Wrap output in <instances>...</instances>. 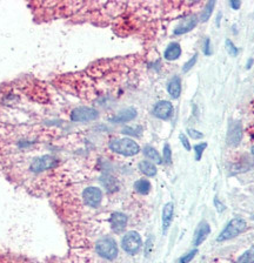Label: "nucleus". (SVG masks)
I'll return each mask as SVG.
<instances>
[{
  "mask_svg": "<svg viewBox=\"0 0 254 263\" xmlns=\"http://www.w3.org/2000/svg\"><path fill=\"white\" fill-rule=\"evenodd\" d=\"M109 147L114 153L124 155V157H134L140 152L139 145L129 138L113 139L110 141Z\"/></svg>",
  "mask_w": 254,
  "mask_h": 263,
  "instance_id": "obj_1",
  "label": "nucleus"
},
{
  "mask_svg": "<svg viewBox=\"0 0 254 263\" xmlns=\"http://www.w3.org/2000/svg\"><path fill=\"white\" fill-rule=\"evenodd\" d=\"M246 228H247V223L244 218L240 217L233 218V220H231L227 226L225 227V229L221 231L220 235L218 236L217 241L218 242H224V241L234 239V237L240 235L241 233H244V231L246 230Z\"/></svg>",
  "mask_w": 254,
  "mask_h": 263,
  "instance_id": "obj_2",
  "label": "nucleus"
},
{
  "mask_svg": "<svg viewBox=\"0 0 254 263\" xmlns=\"http://www.w3.org/2000/svg\"><path fill=\"white\" fill-rule=\"evenodd\" d=\"M95 250L101 258L112 261L118 256V246L114 239L110 236H105L100 239L95 245Z\"/></svg>",
  "mask_w": 254,
  "mask_h": 263,
  "instance_id": "obj_3",
  "label": "nucleus"
},
{
  "mask_svg": "<svg viewBox=\"0 0 254 263\" xmlns=\"http://www.w3.org/2000/svg\"><path fill=\"white\" fill-rule=\"evenodd\" d=\"M122 247L127 254L129 255L138 254L139 250H140L142 247L141 236L139 235L136 231H128V233H126L123 237Z\"/></svg>",
  "mask_w": 254,
  "mask_h": 263,
  "instance_id": "obj_4",
  "label": "nucleus"
},
{
  "mask_svg": "<svg viewBox=\"0 0 254 263\" xmlns=\"http://www.w3.org/2000/svg\"><path fill=\"white\" fill-rule=\"evenodd\" d=\"M57 163H58V160L55 157H52V155H43V157L36 158V159L32 160L28 169L32 173H41L55 168Z\"/></svg>",
  "mask_w": 254,
  "mask_h": 263,
  "instance_id": "obj_5",
  "label": "nucleus"
},
{
  "mask_svg": "<svg viewBox=\"0 0 254 263\" xmlns=\"http://www.w3.org/2000/svg\"><path fill=\"white\" fill-rule=\"evenodd\" d=\"M99 116V112L92 107L81 106L72 110L71 120L73 122H88L93 121Z\"/></svg>",
  "mask_w": 254,
  "mask_h": 263,
  "instance_id": "obj_6",
  "label": "nucleus"
},
{
  "mask_svg": "<svg viewBox=\"0 0 254 263\" xmlns=\"http://www.w3.org/2000/svg\"><path fill=\"white\" fill-rule=\"evenodd\" d=\"M82 200L88 207L98 208L103 201V192L98 187H87L82 192Z\"/></svg>",
  "mask_w": 254,
  "mask_h": 263,
  "instance_id": "obj_7",
  "label": "nucleus"
},
{
  "mask_svg": "<svg viewBox=\"0 0 254 263\" xmlns=\"http://www.w3.org/2000/svg\"><path fill=\"white\" fill-rule=\"evenodd\" d=\"M173 105L170 101L161 100L154 105L152 113H153L155 118L160 120H168L173 115Z\"/></svg>",
  "mask_w": 254,
  "mask_h": 263,
  "instance_id": "obj_8",
  "label": "nucleus"
},
{
  "mask_svg": "<svg viewBox=\"0 0 254 263\" xmlns=\"http://www.w3.org/2000/svg\"><path fill=\"white\" fill-rule=\"evenodd\" d=\"M243 138V128L239 121H233L230 123L227 131V144L230 146H238Z\"/></svg>",
  "mask_w": 254,
  "mask_h": 263,
  "instance_id": "obj_9",
  "label": "nucleus"
},
{
  "mask_svg": "<svg viewBox=\"0 0 254 263\" xmlns=\"http://www.w3.org/2000/svg\"><path fill=\"white\" fill-rule=\"evenodd\" d=\"M127 222H128V217L124 213H120V211H114L110 217L111 228H112L114 233H122V231L125 230Z\"/></svg>",
  "mask_w": 254,
  "mask_h": 263,
  "instance_id": "obj_10",
  "label": "nucleus"
},
{
  "mask_svg": "<svg viewBox=\"0 0 254 263\" xmlns=\"http://www.w3.org/2000/svg\"><path fill=\"white\" fill-rule=\"evenodd\" d=\"M196 24H198V19H196L195 17L187 18L185 19V20H183L182 23L176 27V30H174V34H176V36H182V34L190 32V31H192L193 28L196 26Z\"/></svg>",
  "mask_w": 254,
  "mask_h": 263,
  "instance_id": "obj_11",
  "label": "nucleus"
},
{
  "mask_svg": "<svg viewBox=\"0 0 254 263\" xmlns=\"http://www.w3.org/2000/svg\"><path fill=\"white\" fill-rule=\"evenodd\" d=\"M136 116V109L133 108V107H129V108H126L119 112L117 115H114L111 121L114 123H123V122H128L132 121L133 119H135Z\"/></svg>",
  "mask_w": 254,
  "mask_h": 263,
  "instance_id": "obj_12",
  "label": "nucleus"
},
{
  "mask_svg": "<svg viewBox=\"0 0 254 263\" xmlns=\"http://www.w3.org/2000/svg\"><path fill=\"white\" fill-rule=\"evenodd\" d=\"M173 211H174V206L172 202H168L164 206L163 209V216H161V221H163V230L164 233H166L168 228H170L171 223L173 220Z\"/></svg>",
  "mask_w": 254,
  "mask_h": 263,
  "instance_id": "obj_13",
  "label": "nucleus"
},
{
  "mask_svg": "<svg viewBox=\"0 0 254 263\" xmlns=\"http://www.w3.org/2000/svg\"><path fill=\"white\" fill-rule=\"evenodd\" d=\"M167 92L172 99H178L180 97V94H182V80L178 75H174L168 82Z\"/></svg>",
  "mask_w": 254,
  "mask_h": 263,
  "instance_id": "obj_14",
  "label": "nucleus"
},
{
  "mask_svg": "<svg viewBox=\"0 0 254 263\" xmlns=\"http://www.w3.org/2000/svg\"><path fill=\"white\" fill-rule=\"evenodd\" d=\"M209 233H211V227H209V224L207 222L200 223L194 236V245L195 246L201 245V243L207 239Z\"/></svg>",
  "mask_w": 254,
  "mask_h": 263,
  "instance_id": "obj_15",
  "label": "nucleus"
},
{
  "mask_svg": "<svg viewBox=\"0 0 254 263\" xmlns=\"http://www.w3.org/2000/svg\"><path fill=\"white\" fill-rule=\"evenodd\" d=\"M180 55H182V47L178 43H171L164 52L165 59L168 60V61H174Z\"/></svg>",
  "mask_w": 254,
  "mask_h": 263,
  "instance_id": "obj_16",
  "label": "nucleus"
},
{
  "mask_svg": "<svg viewBox=\"0 0 254 263\" xmlns=\"http://www.w3.org/2000/svg\"><path fill=\"white\" fill-rule=\"evenodd\" d=\"M139 170H140L144 175L150 176V177L157 175V172H158L155 164L148 160H144L139 162Z\"/></svg>",
  "mask_w": 254,
  "mask_h": 263,
  "instance_id": "obj_17",
  "label": "nucleus"
},
{
  "mask_svg": "<svg viewBox=\"0 0 254 263\" xmlns=\"http://www.w3.org/2000/svg\"><path fill=\"white\" fill-rule=\"evenodd\" d=\"M144 154L148 160H151V162H155L158 164L163 163V159H161L159 152L154 147H152V146H146L144 148Z\"/></svg>",
  "mask_w": 254,
  "mask_h": 263,
  "instance_id": "obj_18",
  "label": "nucleus"
},
{
  "mask_svg": "<svg viewBox=\"0 0 254 263\" xmlns=\"http://www.w3.org/2000/svg\"><path fill=\"white\" fill-rule=\"evenodd\" d=\"M151 182L147 179H139L138 181L134 183V189L136 193H139L140 195H147L151 192Z\"/></svg>",
  "mask_w": 254,
  "mask_h": 263,
  "instance_id": "obj_19",
  "label": "nucleus"
},
{
  "mask_svg": "<svg viewBox=\"0 0 254 263\" xmlns=\"http://www.w3.org/2000/svg\"><path fill=\"white\" fill-rule=\"evenodd\" d=\"M214 6H215L214 0H212V1L207 2V5L205 6V8H204V11H202L201 15H200V21H201V23H205V21L208 20V18L211 17L212 12H213Z\"/></svg>",
  "mask_w": 254,
  "mask_h": 263,
  "instance_id": "obj_20",
  "label": "nucleus"
},
{
  "mask_svg": "<svg viewBox=\"0 0 254 263\" xmlns=\"http://www.w3.org/2000/svg\"><path fill=\"white\" fill-rule=\"evenodd\" d=\"M237 263H254V246L246 250L243 255L238 259Z\"/></svg>",
  "mask_w": 254,
  "mask_h": 263,
  "instance_id": "obj_21",
  "label": "nucleus"
},
{
  "mask_svg": "<svg viewBox=\"0 0 254 263\" xmlns=\"http://www.w3.org/2000/svg\"><path fill=\"white\" fill-rule=\"evenodd\" d=\"M206 147H207V144H206V142H202V144L195 145L194 150H195V159H196V161H199L200 159H201L202 153H204V151L206 150Z\"/></svg>",
  "mask_w": 254,
  "mask_h": 263,
  "instance_id": "obj_22",
  "label": "nucleus"
},
{
  "mask_svg": "<svg viewBox=\"0 0 254 263\" xmlns=\"http://www.w3.org/2000/svg\"><path fill=\"white\" fill-rule=\"evenodd\" d=\"M226 50H227L228 54L232 56H237L238 53H239V51H238L236 45H234V44L232 43V40L230 39L226 40Z\"/></svg>",
  "mask_w": 254,
  "mask_h": 263,
  "instance_id": "obj_23",
  "label": "nucleus"
},
{
  "mask_svg": "<svg viewBox=\"0 0 254 263\" xmlns=\"http://www.w3.org/2000/svg\"><path fill=\"white\" fill-rule=\"evenodd\" d=\"M103 183L109 191H113L116 188V180L112 176H105L103 179Z\"/></svg>",
  "mask_w": 254,
  "mask_h": 263,
  "instance_id": "obj_24",
  "label": "nucleus"
},
{
  "mask_svg": "<svg viewBox=\"0 0 254 263\" xmlns=\"http://www.w3.org/2000/svg\"><path fill=\"white\" fill-rule=\"evenodd\" d=\"M196 253H198V250H196V249L190 250V252L187 253L186 255H184L183 258L179 260V262H178V263H190L193 259H194V256L196 255Z\"/></svg>",
  "mask_w": 254,
  "mask_h": 263,
  "instance_id": "obj_25",
  "label": "nucleus"
},
{
  "mask_svg": "<svg viewBox=\"0 0 254 263\" xmlns=\"http://www.w3.org/2000/svg\"><path fill=\"white\" fill-rule=\"evenodd\" d=\"M163 154H164V161L166 163H171V161H172V152H171V147H170V145L166 144L164 146V152H163Z\"/></svg>",
  "mask_w": 254,
  "mask_h": 263,
  "instance_id": "obj_26",
  "label": "nucleus"
},
{
  "mask_svg": "<svg viewBox=\"0 0 254 263\" xmlns=\"http://www.w3.org/2000/svg\"><path fill=\"white\" fill-rule=\"evenodd\" d=\"M196 59H198V54H194L192 56V58H190L189 61L186 62L185 65H184V67H183V71L184 72H189L190 68L193 67V66L195 65V62H196Z\"/></svg>",
  "mask_w": 254,
  "mask_h": 263,
  "instance_id": "obj_27",
  "label": "nucleus"
},
{
  "mask_svg": "<svg viewBox=\"0 0 254 263\" xmlns=\"http://www.w3.org/2000/svg\"><path fill=\"white\" fill-rule=\"evenodd\" d=\"M135 131L140 132L141 128L138 127V126H136V127H125L123 129V133L124 134H128V135H139V134H136Z\"/></svg>",
  "mask_w": 254,
  "mask_h": 263,
  "instance_id": "obj_28",
  "label": "nucleus"
},
{
  "mask_svg": "<svg viewBox=\"0 0 254 263\" xmlns=\"http://www.w3.org/2000/svg\"><path fill=\"white\" fill-rule=\"evenodd\" d=\"M179 139H180V141H182V144L184 147H185V150L186 151H190V141H189V139H187V136L184 134V133H182V134L179 135Z\"/></svg>",
  "mask_w": 254,
  "mask_h": 263,
  "instance_id": "obj_29",
  "label": "nucleus"
},
{
  "mask_svg": "<svg viewBox=\"0 0 254 263\" xmlns=\"http://www.w3.org/2000/svg\"><path fill=\"white\" fill-rule=\"evenodd\" d=\"M189 134L192 139H195V140H198V139H202L204 138V134L202 133H200L199 131H196V129H192L190 128L189 129Z\"/></svg>",
  "mask_w": 254,
  "mask_h": 263,
  "instance_id": "obj_30",
  "label": "nucleus"
},
{
  "mask_svg": "<svg viewBox=\"0 0 254 263\" xmlns=\"http://www.w3.org/2000/svg\"><path fill=\"white\" fill-rule=\"evenodd\" d=\"M204 53L205 55H211L212 51H211V40L209 38H206L204 40Z\"/></svg>",
  "mask_w": 254,
  "mask_h": 263,
  "instance_id": "obj_31",
  "label": "nucleus"
},
{
  "mask_svg": "<svg viewBox=\"0 0 254 263\" xmlns=\"http://www.w3.org/2000/svg\"><path fill=\"white\" fill-rule=\"evenodd\" d=\"M214 205H215V208H217V210L219 211V213H221V211H224L225 209H226V208H225V206L222 205L217 198L214 199Z\"/></svg>",
  "mask_w": 254,
  "mask_h": 263,
  "instance_id": "obj_32",
  "label": "nucleus"
},
{
  "mask_svg": "<svg viewBox=\"0 0 254 263\" xmlns=\"http://www.w3.org/2000/svg\"><path fill=\"white\" fill-rule=\"evenodd\" d=\"M230 5L233 9H239V7L241 6V2L240 1H231Z\"/></svg>",
  "mask_w": 254,
  "mask_h": 263,
  "instance_id": "obj_33",
  "label": "nucleus"
},
{
  "mask_svg": "<svg viewBox=\"0 0 254 263\" xmlns=\"http://www.w3.org/2000/svg\"><path fill=\"white\" fill-rule=\"evenodd\" d=\"M252 64H253V60L251 59L250 61H249V64H247V68H251V65H252Z\"/></svg>",
  "mask_w": 254,
  "mask_h": 263,
  "instance_id": "obj_34",
  "label": "nucleus"
},
{
  "mask_svg": "<svg viewBox=\"0 0 254 263\" xmlns=\"http://www.w3.org/2000/svg\"><path fill=\"white\" fill-rule=\"evenodd\" d=\"M251 152H252V154L254 155V146L252 147V150H251Z\"/></svg>",
  "mask_w": 254,
  "mask_h": 263,
  "instance_id": "obj_35",
  "label": "nucleus"
},
{
  "mask_svg": "<svg viewBox=\"0 0 254 263\" xmlns=\"http://www.w3.org/2000/svg\"><path fill=\"white\" fill-rule=\"evenodd\" d=\"M252 220H253V221H254V215H253V216H252Z\"/></svg>",
  "mask_w": 254,
  "mask_h": 263,
  "instance_id": "obj_36",
  "label": "nucleus"
}]
</instances>
